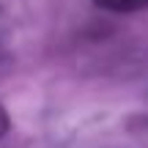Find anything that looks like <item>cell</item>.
I'll list each match as a JSON object with an SVG mask.
<instances>
[{"label":"cell","instance_id":"cell-2","mask_svg":"<svg viewBox=\"0 0 148 148\" xmlns=\"http://www.w3.org/2000/svg\"><path fill=\"white\" fill-rule=\"evenodd\" d=\"M8 129H11V118H8V112H5V107L0 104V140L8 134Z\"/></svg>","mask_w":148,"mask_h":148},{"label":"cell","instance_id":"cell-1","mask_svg":"<svg viewBox=\"0 0 148 148\" xmlns=\"http://www.w3.org/2000/svg\"><path fill=\"white\" fill-rule=\"evenodd\" d=\"M93 3L110 14H132V11L148 8V0H93Z\"/></svg>","mask_w":148,"mask_h":148}]
</instances>
